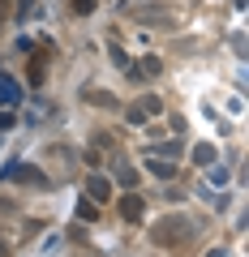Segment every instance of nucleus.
Returning <instances> with one entry per match:
<instances>
[{"instance_id": "nucleus-1", "label": "nucleus", "mask_w": 249, "mask_h": 257, "mask_svg": "<svg viewBox=\"0 0 249 257\" xmlns=\"http://www.w3.org/2000/svg\"><path fill=\"white\" fill-rule=\"evenodd\" d=\"M189 236H194V223L185 219V214H168V219H159L155 227H150V240L163 244V248L181 244V240H189Z\"/></svg>"}, {"instance_id": "nucleus-2", "label": "nucleus", "mask_w": 249, "mask_h": 257, "mask_svg": "<svg viewBox=\"0 0 249 257\" xmlns=\"http://www.w3.org/2000/svg\"><path fill=\"white\" fill-rule=\"evenodd\" d=\"M0 180H9V184H35V189H47V176L39 172L35 163H22V159H13V163L0 167Z\"/></svg>"}, {"instance_id": "nucleus-3", "label": "nucleus", "mask_w": 249, "mask_h": 257, "mask_svg": "<svg viewBox=\"0 0 249 257\" xmlns=\"http://www.w3.org/2000/svg\"><path fill=\"white\" fill-rule=\"evenodd\" d=\"M22 99H26L22 82H18V77H9V73H0V103H5V107H18Z\"/></svg>"}, {"instance_id": "nucleus-4", "label": "nucleus", "mask_w": 249, "mask_h": 257, "mask_svg": "<svg viewBox=\"0 0 249 257\" xmlns=\"http://www.w3.org/2000/svg\"><path fill=\"white\" fill-rule=\"evenodd\" d=\"M86 197H91V202H108V197H112V184L103 180V176H91V180H86Z\"/></svg>"}, {"instance_id": "nucleus-5", "label": "nucleus", "mask_w": 249, "mask_h": 257, "mask_svg": "<svg viewBox=\"0 0 249 257\" xmlns=\"http://www.w3.org/2000/svg\"><path fill=\"white\" fill-rule=\"evenodd\" d=\"M112 172H116V180L125 184V189H133V184H138V172H133L125 159H116V163H112Z\"/></svg>"}, {"instance_id": "nucleus-6", "label": "nucleus", "mask_w": 249, "mask_h": 257, "mask_svg": "<svg viewBox=\"0 0 249 257\" xmlns=\"http://www.w3.org/2000/svg\"><path fill=\"white\" fill-rule=\"evenodd\" d=\"M120 214H125L129 223H138L142 219V197H133V193H129V197H120Z\"/></svg>"}, {"instance_id": "nucleus-7", "label": "nucleus", "mask_w": 249, "mask_h": 257, "mask_svg": "<svg viewBox=\"0 0 249 257\" xmlns=\"http://www.w3.org/2000/svg\"><path fill=\"white\" fill-rule=\"evenodd\" d=\"M146 167H150V172H155V176H159V180H172V176H176V167H172V163H168V159H150V163H146Z\"/></svg>"}, {"instance_id": "nucleus-8", "label": "nucleus", "mask_w": 249, "mask_h": 257, "mask_svg": "<svg viewBox=\"0 0 249 257\" xmlns=\"http://www.w3.org/2000/svg\"><path fill=\"white\" fill-rule=\"evenodd\" d=\"M159 69H163V64H159V56H142V64H138V73H142V77H155Z\"/></svg>"}, {"instance_id": "nucleus-9", "label": "nucleus", "mask_w": 249, "mask_h": 257, "mask_svg": "<svg viewBox=\"0 0 249 257\" xmlns=\"http://www.w3.org/2000/svg\"><path fill=\"white\" fill-rule=\"evenodd\" d=\"M43 60H47L43 52H35V60H30V82L35 86H43Z\"/></svg>"}, {"instance_id": "nucleus-10", "label": "nucleus", "mask_w": 249, "mask_h": 257, "mask_svg": "<svg viewBox=\"0 0 249 257\" xmlns=\"http://www.w3.org/2000/svg\"><path fill=\"white\" fill-rule=\"evenodd\" d=\"M194 159H198L202 167H211V163H215V146H206V142H202V146H194Z\"/></svg>"}, {"instance_id": "nucleus-11", "label": "nucleus", "mask_w": 249, "mask_h": 257, "mask_svg": "<svg viewBox=\"0 0 249 257\" xmlns=\"http://www.w3.org/2000/svg\"><path fill=\"white\" fill-rule=\"evenodd\" d=\"M142 111H146V116H159V111H163V103H159L155 94H146V99H142Z\"/></svg>"}, {"instance_id": "nucleus-12", "label": "nucleus", "mask_w": 249, "mask_h": 257, "mask_svg": "<svg viewBox=\"0 0 249 257\" xmlns=\"http://www.w3.org/2000/svg\"><path fill=\"white\" fill-rule=\"evenodd\" d=\"M95 214H99V210H95V202H77V219H86V223H91Z\"/></svg>"}, {"instance_id": "nucleus-13", "label": "nucleus", "mask_w": 249, "mask_h": 257, "mask_svg": "<svg viewBox=\"0 0 249 257\" xmlns=\"http://www.w3.org/2000/svg\"><path fill=\"white\" fill-rule=\"evenodd\" d=\"M13 124H18V116H13V111H0V133H9Z\"/></svg>"}, {"instance_id": "nucleus-14", "label": "nucleus", "mask_w": 249, "mask_h": 257, "mask_svg": "<svg viewBox=\"0 0 249 257\" xmlns=\"http://www.w3.org/2000/svg\"><path fill=\"white\" fill-rule=\"evenodd\" d=\"M112 60H116V64H120V69H129V56L120 52V47H116V43H112Z\"/></svg>"}, {"instance_id": "nucleus-15", "label": "nucleus", "mask_w": 249, "mask_h": 257, "mask_svg": "<svg viewBox=\"0 0 249 257\" xmlns=\"http://www.w3.org/2000/svg\"><path fill=\"white\" fill-rule=\"evenodd\" d=\"M95 9V0H73V13H91Z\"/></svg>"}, {"instance_id": "nucleus-16", "label": "nucleus", "mask_w": 249, "mask_h": 257, "mask_svg": "<svg viewBox=\"0 0 249 257\" xmlns=\"http://www.w3.org/2000/svg\"><path fill=\"white\" fill-rule=\"evenodd\" d=\"M0 257H9V244H5V240H0Z\"/></svg>"}, {"instance_id": "nucleus-17", "label": "nucleus", "mask_w": 249, "mask_h": 257, "mask_svg": "<svg viewBox=\"0 0 249 257\" xmlns=\"http://www.w3.org/2000/svg\"><path fill=\"white\" fill-rule=\"evenodd\" d=\"M5 9H9V0H0V18H5Z\"/></svg>"}]
</instances>
